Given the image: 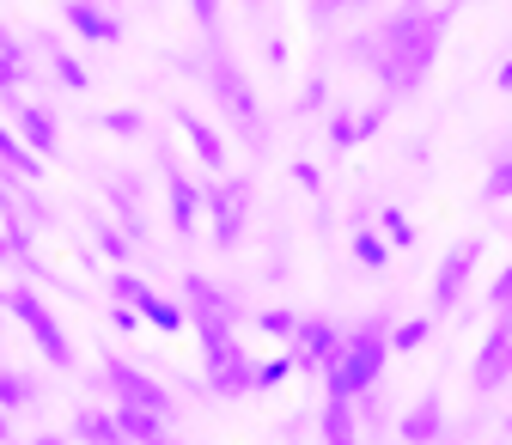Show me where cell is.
Returning a JSON list of instances; mask_svg holds the SVG:
<instances>
[{
	"label": "cell",
	"mask_w": 512,
	"mask_h": 445,
	"mask_svg": "<svg viewBox=\"0 0 512 445\" xmlns=\"http://www.w3.org/2000/svg\"><path fill=\"white\" fill-rule=\"evenodd\" d=\"M360 421H354V397H330L324 403V445H354Z\"/></svg>",
	"instance_id": "603a6c76"
},
{
	"label": "cell",
	"mask_w": 512,
	"mask_h": 445,
	"mask_svg": "<svg viewBox=\"0 0 512 445\" xmlns=\"http://www.w3.org/2000/svg\"><path fill=\"white\" fill-rule=\"evenodd\" d=\"M250 196H256V189H250V177H214L208 183V214H214V244L220 250H232L238 238H244V220H250Z\"/></svg>",
	"instance_id": "5b68a950"
},
{
	"label": "cell",
	"mask_w": 512,
	"mask_h": 445,
	"mask_svg": "<svg viewBox=\"0 0 512 445\" xmlns=\"http://www.w3.org/2000/svg\"><path fill=\"white\" fill-rule=\"evenodd\" d=\"M25 80H31V43L25 37H7V43H0V92L19 98Z\"/></svg>",
	"instance_id": "44dd1931"
},
{
	"label": "cell",
	"mask_w": 512,
	"mask_h": 445,
	"mask_svg": "<svg viewBox=\"0 0 512 445\" xmlns=\"http://www.w3.org/2000/svg\"><path fill=\"white\" fill-rule=\"evenodd\" d=\"M31 403H37V385H31V378H25V372H0V409L13 415V409H31Z\"/></svg>",
	"instance_id": "4dcf8cb0"
},
{
	"label": "cell",
	"mask_w": 512,
	"mask_h": 445,
	"mask_svg": "<svg viewBox=\"0 0 512 445\" xmlns=\"http://www.w3.org/2000/svg\"><path fill=\"white\" fill-rule=\"evenodd\" d=\"M476 257H482V238H464V244H452V250H445V263H439V281H433V311H452V305L464 299Z\"/></svg>",
	"instance_id": "9c48e42d"
},
{
	"label": "cell",
	"mask_w": 512,
	"mask_h": 445,
	"mask_svg": "<svg viewBox=\"0 0 512 445\" xmlns=\"http://www.w3.org/2000/svg\"><path fill=\"white\" fill-rule=\"evenodd\" d=\"M7 433H13V427H7V409H0V439H7Z\"/></svg>",
	"instance_id": "ee69618b"
},
{
	"label": "cell",
	"mask_w": 512,
	"mask_h": 445,
	"mask_svg": "<svg viewBox=\"0 0 512 445\" xmlns=\"http://www.w3.org/2000/svg\"><path fill=\"white\" fill-rule=\"evenodd\" d=\"M354 263L372 269V275H384V269H391V244H384L372 226H360V232H354Z\"/></svg>",
	"instance_id": "484cf974"
},
{
	"label": "cell",
	"mask_w": 512,
	"mask_h": 445,
	"mask_svg": "<svg viewBox=\"0 0 512 445\" xmlns=\"http://www.w3.org/2000/svg\"><path fill=\"white\" fill-rule=\"evenodd\" d=\"M110 324L128 336V330H141V311H135V305H116V311H110Z\"/></svg>",
	"instance_id": "ab89813d"
},
{
	"label": "cell",
	"mask_w": 512,
	"mask_h": 445,
	"mask_svg": "<svg viewBox=\"0 0 512 445\" xmlns=\"http://www.w3.org/2000/svg\"><path fill=\"white\" fill-rule=\"evenodd\" d=\"M372 232H378L384 244H391V250H409V244H415V226H409V214H403V208H384Z\"/></svg>",
	"instance_id": "f1b7e54d"
},
{
	"label": "cell",
	"mask_w": 512,
	"mask_h": 445,
	"mask_svg": "<svg viewBox=\"0 0 512 445\" xmlns=\"http://www.w3.org/2000/svg\"><path fill=\"white\" fill-rule=\"evenodd\" d=\"M165 196H171V232L189 238V232H196V214H202V189L189 183L171 159H165Z\"/></svg>",
	"instance_id": "5bb4252c"
},
{
	"label": "cell",
	"mask_w": 512,
	"mask_h": 445,
	"mask_svg": "<svg viewBox=\"0 0 512 445\" xmlns=\"http://www.w3.org/2000/svg\"><path fill=\"white\" fill-rule=\"evenodd\" d=\"M250 7H263V0H250Z\"/></svg>",
	"instance_id": "7dc6e473"
},
{
	"label": "cell",
	"mask_w": 512,
	"mask_h": 445,
	"mask_svg": "<svg viewBox=\"0 0 512 445\" xmlns=\"http://www.w3.org/2000/svg\"><path fill=\"white\" fill-rule=\"evenodd\" d=\"M384 360H391V317H366L354 336H342V354L324 366L330 397H366L378 385Z\"/></svg>",
	"instance_id": "7a4b0ae2"
},
{
	"label": "cell",
	"mask_w": 512,
	"mask_h": 445,
	"mask_svg": "<svg viewBox=\"0 0 512 445\" xmlns=\"http://www.w3.org/2000/svg\"><path fill=\"white\" fill-rule=\"evenodd\" d=\"M7 37H13V31H7V25H0V43H7Z\"/></svg>",
	"instance_id": "bcb514c9"
},
{
	"label": "cell",
	"mask_w": 512,
	"mask_h": 445,
	"mask_svg": "<svg viewBox=\"0 0 512 445\" xmlns=\"http://www.w3.org/2000/svg\"><path fill=\"white\" fill-rule=\"evenodd\" d=\"M0 257H7V232H0Z\"/></svg>",
	"instance_id": "f6af8a7d"
},
{
	"label": "cell",
	"mask_w": 512,
	"mask_h": 445,
	"mask_svg": "<svg viewBox=\"0 0 512 445\" xmlns=\"http://www.w3.org/2000/svg\"><path fill=\"white\" fill-rule=\"evenodd\" d=\"M439 433H445V409H439V397H421L403 415V439L409 445H439Z\"/></svg>",
	"instance_id": "ffe728a7"
},
{
	"label": "cell",
	"mask_w": 512,
	"mask_h": 445,
	"mask_svg": "<svg viewBox=\"0 0 512 445\" xmlns=\"http://www.w3.org/2000/svg\"><path fill=\"white\" fill-rule=\"evenodd\" d=\"M31 445H68V439H61V433H37Z\"/></svg>",
	"instance_id": "7bdbcfd3"
},
{
	"label": "cell",
	"mask_w": 512,
	"mask_h": 445,
	"mask_svg": "<svg viewBox=\"0 0 512 445\" xmlns=\"http://www.w3.org/2000/svg\"><path fill=\"white\" fill-rule=\"evenodd\" d=\"M427 336H433V317H409V324H397V330H391V348L415 354V348H421Z\"/></svg>",
	"instance_id": "836d02e7"
},
{
	"label": "cell",
	"mask_w": 512,
	"mask_h": 445,
	"mask_svg": "<svg viewBox=\"0 0 512 445\" xmlns=\"http://www.w3.org/2000/svg\"><path fill=\"white\" fill-rule=\"evenodd\" d=\"M506 372H512V324L500 317L488 330V342H482V354H476V391H500Z\"/></svg>",
	"instance_id": "4fadbf2b"
},
{
	"label": "cell",
	"mask_w": 512,
	"mask_h": 445,
	"mask_svg": "<svg viewBox=\"0 0 512 445\" xmlns=\"http://www.w3.org/2000/svg\"><path fill=\"white\" fill-rule=\"evenodd\" d=\"M189 7H196V25H202V31L220 25V0H189Z\"/></svg>",
	"instance_id": "f35d334b"
},
{
	"label": "cell",
	"mask_w": 512,
	"mask_h": 445,
	"mask_svg": "<svg viewBox=\"0 0 512 445\" xmlns=\"http://www.w3.org/2000/svg\"><path fill=\"white\" fill-rule=\"evenodd\" d=\"M183 317H189V324H232L238 305H232V293H220L208 275H183Z\"/></svg>",
	"instance_id": "30bf717a"
},
{
	"label": "cell",
	"mask_w": 512,
	"mask_h": 445,
	"mask_svg": "<svg viewBox=\"0 0 512 445\" xmlns=\"http://www.w3.org/2000/svg\"><path fill=\"white\" fill-rule=\"evenodd\" d=\"M98 129H104V135H141V110H104Z\"/></svg>",
	"instance_id": "e575fe53"
},
{
	"label": "cell",
	"mask_w": 512,
	"mask_h": 445,
	"mask_svg": "<svg viewBox=\"0 0 512 445\" xmlns=\"http://www.w3.org/2000/svg\"><path fill=\"white\" fill-rule=\"evenodd\" d=\"M202 330V354H208V391L214 397H244L250 391V360L232 336V324H196Z\"/></svg>",
	"instance_id": "277c9868"
},
{
	"label": "cell",
	"mask_w": 512,
	"mask_h": 445,
	"mask_svg": "<svg viewBox=\"0 0 512 445\" xmlns=\"http://www.w3.org/2000/svg\"><path fill=\"white\" fill-rule=\"evenodd\" d=\"M287 342H293V366H311V372H324L342 354V330L330 324V317H299Z\"/></svg>",
	"instance_id": "ba28073f"
},
{
	"label": "cell",
	"mask_w": 512,
	"mask_h": 445,
	"mask_svg": "<svg viewBox=\"0 0 512 445\" xmlns=\"http://www.w3.org/2000/svg\"><path fill=\"white\" fill-rule=\"evenodd\" d=\"M299 110H311V116H317V110H330V86H324V80H311L305 98H299Z\"/></svg>",
	"instance_id": "8d00e7d4"
},
{
	"label": "cell",
	"mask_w": 512,
	"mask_h": 445,
	"mask_svg": "<svg viewBox=\"0 0 512 445\" xmlns=\"http://www.w3.org/2000/svg\"><path fill=\"white\" fill-rule=\"evenodd\" d=\"M482 196H488V202H506V196H512V153H500V159L488 165V183H482Z\"/></svg>",
	"instance_id": "1f68e13d"
},
{
	"label": "cell",
	"mask_w": 512,
	"mask_h": 445,
	"mask_svg": "<svg viewBox=\"0 0 512 445\" xmlns=\"http://www.w3.org/2000/svg\"><path fill=\"white\" fill-rule=\"evenodd\" d=\"M110 293H116V305H135V299L147 293V281L128 275V269H116V275H110Z\"/></svg>",
	"instance_id": "d590c367"
},
{
	"label": "cell",
	"mask_w": 512,
	"mask_h": 445,
	"mask_svg": "<svg viewBox=\"0 0 512 445\" xmlns=\"http://www.w3.org/2000/svg\"><path fill=\"white\" fill-rule=\"evenodd\" d=\"M61 19H68V31L86 37V43H116L122 37V19L104 7V0H61Z\"/></svg>",
	"instance_id": "7c38bea8"
},
{
	"label": "cell",
	"mask_w": 512,
	"mask_h": 445,
	"mask_svg": "<svg viewBox=\"0 0 512 445\" xmlns=\"http://www.w3.org/2000/svg\"><path fill=\"white\" fill-rule=\"evenodd\" d=\"M0 171H13V177H25V183H37V177H43V159H37V153L7 129V122H0Z\"/></svg>",
	"instance_id": "7402d4cb"
},
{
	"label": "cell",
	"mask_w": 512,
	"mask_h": 445,
	"mask_svg": "<svg viewBox=\"0 0 512 445\" xmlns=\"http://www.w3.org/2000/svg\"><path fill=\"white\" fill-rule=\"evenodd\" d=\"M13 135H19L37 159H55V153H61V122H55L43 104H31V98L13 104Z\"/></svg>",
	"instance_id": "8fae6325"
},
{
	"label": "cell",
	"mask_w": 512,
	"mask_h": 445,
	"mask_svg": "<svg viewBox=\"0 0 512 445\" xmlns=\"http://www.w3.org/2000/svg\"><path fill=\"white\" fill-rule=\"evenodd\" d=\"M104 385H110V391H116V403H128V409L171 415V397H165V385H153V378H147L141 366H128V360H104Z\"/></svg>",
	"instance_id": "52a82bcc"
},
{
	"label": "cell",
	"mask_w": 512,
	"mask_h": 445,
	"mask_svg": "<svg viewBox=\"0 0 512 445\" xmlns=\"http://www.w3.org/2000/svg\"><path fill=\"white\" fill-rule=\"evenodd\" d=\"M135 311H141V324H153V330H183V324H189V317H183V305H177V299H159L153 287L135 299Z\"/></svg>",
	"instance_id": "cb8c5ba5"
},
{
	"label": "cell",
	"mask_w": 512,
	"mask_h": 445,
	"mask_svg": "<svg viewBox=\"0 0 512 445\" xmlns=\"http://www.w3.org/2000/svg\"><path fill=\"white\" fill-rule=\"evenodd\" d=\"M452 13H458V0H439V7H433V0H403V7L378 25L372 43H366V37L354 43V55L384 80V92H391V98H409V92L427 80V68H433L439 43H445Z\"/></svg>",
	"instance_id": "6da1fadb"
},
{
	"label": "cell",
	"mask_w": 512,
	"mask_h": 445,
	"mask_svg": "<svg viewBox=\"0 0 512 445\" xmlns=\"http://www.w3.org/2000/svg\"><path fill=\"white\" fill-rule=\"evenodd\" d=\"M0 317H7V305H0Z\"/></svg>",
	"instance_id": "c3c4849f"
},
{
	"label": "cell",
	"mask_w": 512,
	"mask_h": 445,
	"mask_svg": "<svg viewBox=\"0 0 512 445\" xmlns=\"http://www.w3.org/2000/svg\"><path fill=\"white\" fill-rule=\"evenodd\" d=\"M317 13H330V7H360V0H311Z\"/></svg>",
	"instance_id": "b9f144b4"
},
{
	"label": "cell",
	"mask_w": 512,
	"mask_h": 445,
	"mask_svg": "<svg viewBox=\"0 0 512 445\" xmlns=\"http://www.w3.org/2000/svg\"><path fill=\"white\" fill-rule=\"evenodd\" d=\"M0 232H7V257L25 269V275H43L37 250H31V232H25V214H19V196H7V220H0Z\"/></svg>",
	"instance_id": "e0dca14e"
},
{
	"label": "cell",
	"mask_w": 512,
	"mask_h": 445,
	"mask_svg": "<svg viewBox=\"0 0 512 445\" xmlns=\"http://www.w3.org/2000/svg\"><path fill=\"white\" fill-rule=\"evenodd\" d=\"M0 305H7L13 317H19V324L31 330V342H37V354L49 360V366H74V342H68V330H61L55 324V311L43 305V293L31 287V281H19L7 299H0Z\"/></svg>",
	"instance_id": "3957f363"
},
{
	"label": "cell",
	"mask_w": 512,
	"mask_h": 445,
	"mask_svg": "<svg viewBox=\"0 0 512 445\" xmlns=\"http://www.w3.org/2000/svg\"><path fill=\"white\" fill-rule=\"evenodd\" d=\"M92 238H98V250H104L116 269H128V257H135V238H128L116 220H98V226H92Z\"/></svg>",
	"instance_id": "4316f807"
},
{
	"label": "cell",
	"mask_w": 512,
	"mask_h": 445,
	"mask_svg": "<svg viewBox=\"0 0 512 445\" xmlns=\"http://www.w3.org/2000/svg\"><path fill=\"white\" fill-rule=\"evenodd\" d=\"M293 324H299V317L287 311V305H263V311H256V330H263V336H293Z\"/></svg>",
	"instance_id": "d6a6232c"
},
{
	"label": "cell",
	"mask_w": 512,
	"mask_h": 445,
	"mask_svg": "<svg viewBox=\"0 0 512 445\" xmlns=\"http://www.w3.org/2000/svg\"><path fill=\"white\" fill-rule=\"evenodd\" d=\"M104 196H110V208L122 214V226H128V238H141V177H104Z\"/></svg>",
	"instance_id": "ac0fdd59"
},
{
	"label": "cell",
	"mask_w": 512,
	"mask_h": 445,
	"mask_svg": "<svg viewBox=\"0 0 512 445\" xmlns=\"http://www.w3.org/2000/svg\"><path fill=\"white\" fill-rule=\"evenodd\" d=\"M293 378V354H281V360H250V391H275V385H287Z\"/></svg>",
	"instance_id": "f546056e"
},
{
	"label": "cell",
	"mask_w": 512,
	"mask_h": 445,
	"mask_svg": "<svg viewBox=\"0 0 512 445\" xmlns=\"http://www.w3.org/2000/svg\"><path fill=\"white\" fill-rule=\"evenodd\" d=\"M488 299H494V311H500V317H506V305H512V269H506V275H500V281H494V293H488Z\"/></svg>",
	"instance_id": "60d3db41"
},
{
	"label": "cell",
	"mask_w": 512,
	"mask_h": 445,
	"mask_svg": "<svg viewBox=\"0 0 512 445\" xmlns=\"http://www.w3.org/2000/svg\"><path fill=\"white\" fill-rule=\"evenodd\" d=\"M177 129L189 135V147L202 153V165H208V171H220V165H226V141L214 135V122H202V116L189 110V104H177Z\"/></svg>",
	"instance_id": "2e32d148"
},
{
	"label": "cell",
	"mask_w": 512,
	"mask_h": 445,
	"mask_svg": "<svg viewBox=\"0 0 512 445\" xmlns=\"http://www.w3.org/2000/svg\"><path fill=\"white\" fill-rule=\"evenodd\" d=\"M116 433H122V445H171V427H165V415H153V409H128V403H116Z\"/></svg>",
	"instance_id": "9a60e30c"
},
{
	"label": "cell",
	"mask_w": 512,
	"mask_h": 445,
	"mask_svg": "<svg viewBox=\"0 0 512 445\" xmlns=\"http://www.w3.org/2000/svg\"><path fill=\"white\" fill-rule=\"evenodd\" d=\"M208 86H214V98L232 110V122L244 129V141H263V110H256V92L244 86V74L232 68L226 55H208Z\"/></svg>",
	"instance_id": "8992f818"
},
{
	"label": "cell",
	"mask_w": 512,
	"mask_h": 445,
	"mask_svg": "<svg viewBox=\"0 0 512 445\" xmlns=\"http://www.w3.org/2000/svg\"><path fill=\"white\" fill-rule=\"evenodd\" d=\"M293 183L317 196V183H324V177H317V165H311V159H293Z\"/></svg>",
	"instance_id": "74e56055"
},
{
	"label": "cell",
	"mask_w": 512,
	"mask_h": 445,
	"mask_svg": "<svg viewBox=\"0 0 512 445\" xmlns=\"http://www.w3.org/2000/svg\"><path fill=\"white\" fill-rule=\"evenodd\" d=\"M49 68H55V86H61V92H86V86H92L86 61H80V55H68V49H49Z\"/></svg>",
	"instance_id": "83f0119b"
},
{
	"label": "cell",
	"mask_w": 512,
	"mask_h": 445,
	"mask_svg": "<svg viewBox=\"0 0 512 445\" xmlns=\"http://www.w3.org/2000/svg\"><path fill=\"white\" fill-rule=\"evenodd\" d=\"M378 122H384V104L366 110V116L336 110V116H330V147H360V141H372V135H378Z\"/></svg>",
	"instance_id": "d6986e66"
},
{
	"label": "cell",
	"mask_w": 512,
	"mask_h": 445,
	"mask_svg": "<svg viewBox=\"0 0 512 445\" xmlns=\"http://www.w3.org/2000/svg\"><path fill=\"white\" fill-rule=\"evenodd\" d=\"M74 439H80V445H122L116 421L98 415V409H80V415H74Z\"/></svg>",
	"instance_id": "d4e9b609"
}]
</instances>
